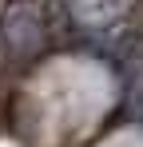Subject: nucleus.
Wrapping results in <instances>:
<instances>
[{
    "mask_svg": "<svg viewBox=\"0 0 143 147\" xmlns=\"http://www.w3.org/2000/svg\"><path fill=\"white\" fill-rule=\"evenodd\" d=\"M68 4L76 12V20L88 28H103L123 12V0H68Z\"/></svg>",
    "mask_w": 143,
    "mask_h": 147,
    "instance_id": "f257e3e1",
    "label": "nucleus"
}]
</instances>
